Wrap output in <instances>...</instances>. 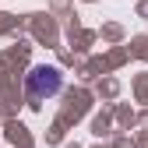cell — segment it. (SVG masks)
Listing matches in <instances>:
<instances>
[{
    "label": "cell",
    "instance_id": "6da1fadb",
    "mask_svg": "<svg viewBox=\"0 0 148 148\" xmlns=\"http://www.w3.org/2000/svg\"><path fill=\"white\" fill-rule=\"evenodd\" d=\"M60 88H64V74H60L57 67L39 64V67H32V71L25 74V92H28L32 102H46V99L57 95Z\"/></svg>",
    "mask_w": 148,
    "mask_h": 148
}]
</instances>
